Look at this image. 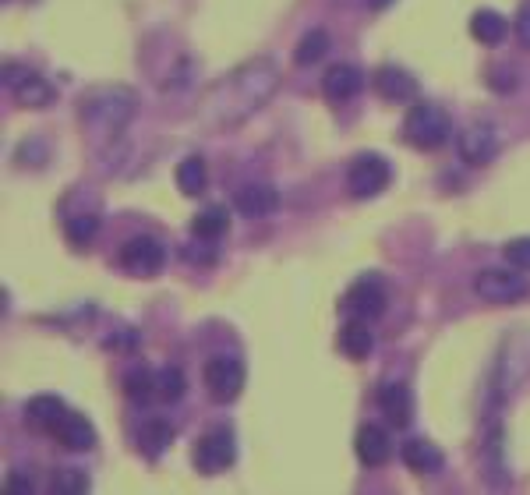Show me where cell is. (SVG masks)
<instances>
[{"label": "cell", "mask_w": 530, "mask_h": 495, "mask_svg": "<svg viewBox=\"0 0 530 495\" xmlns=\"http://www.w3.org/2000/svg\"><path fill=\"white\" fill-rule=\"evenodd\" d=\"M237 460V439L230 428H212L195 442V467L202 474H220L234 467Z\"/></svg>", "instance_id": "cell-7"}, {"label": "cell", "mask_w": 530, "mask_h": 495, "mask_svg": "<svg viewBox=\"0 0 530 495\" xmlns=\"http://www.w3.org/2000/svg\"><path fill=\"white\" fill-rule=\"evenodd\" d=\"M138 114V96L128 85H96L82 96L78 103V117H82V128L89 135V142L96 149L114 145L117 138L128 131V124Z\"/></svg>", "instance_id": "cell-2"}, {"label": "cell", "mask_w": 530, "mask_h": 495, "mask_svg": "<svg viewBox=\"0 0 530 495\" xmlns=\"http://www.w3.org/2000/svg\"><path fill=\"white\" fill-rule=\"evenodd\" d=\"M4 492H8V495H18V492H32V481L25 478V474H11V478L4 481Z\"/></svg>", "instance_id": "cell-32"}, {"label": "cell", "mask_w": 530, "mask_h": 495, "mask_svg": "<svg viewBox=\"0 0 530 495\" xmlns=\"http://www.w3.org/2000/svg\"><path fill=\"white\" fill-rule=\"evenodd\" d=\"M340 351H343V358H350V361H364L371 354V347H375V336H371V329H368V322L364 319H347L343 322V329H340Z\"/></svg>", "instance_id": "cell-19"}, {"label": "cell", "mask_w": 530, "mask_h": 495, "mask_svg": "<svg viewBox=\"0 0 530 495\" xmlns=\"http://www.w3.org/2000/svg\"><path fill=\"white\" fill-rule=\"evenodd\" d=\"M375 404L393 421V428H407L410 418H414V393L403 382H382L379 393H375Z\"/></svg>", "instance_id": "cell-14"}, {"label": "cell", "mask_w": 530, "mask_h": 495, "mask_svg": "<svg viewBox=\"0 0 530 495\" xmlns=\"http://www.w3.org/2000/svg\"><path fill=\"white\" fill-rule=\"evenodd\" d=\"M202 382H205V389H209V396L216 400V404H230V400H237L241 389H244V361L230 358V354L209 358L205 361Z\"/></svg>", "instance_id": "cell-6"}, {"label": "cell", "mask_w": 530, "mask_h": 495, "mask_svg": "<svg viewBox=\"0 0 530 495\" xmlns=\"http://www.w3.org/2000/svg\"><path fill=\"white\" fill-rule=\"evenodd\" d=\"M50 435L71 453H89L92 446H96V428H92V421L78 411H64V418L53 425Z\"/></svg>", "instance_id": "cell-12"}, {"label": "cell", "mask_w": 530, "mask_h": 495, "mask_svg": "<svg viewBox=\"0 0 530 495\" xmlns=\"http://www.w3.org/2000/svg\"><path fill=\"white\" fill-rule=\"evenodd\" d=\"M477 297H485L492 305H513L527 297V280L520 273H509V269H481L474 280Z\"/></svg>", "instance_id": "cell-10"}, {"label": "cell", "mask_w": 530, "mask_h": 495, "mask_svg": "<svg viewBox=\"0 0 530 495\" xmlns=\"http://www.w3.org/2000/svg\"><path fill=\"white\" fill-rule=\"evenodd\" d=\"M364 4H368L371 11H386V8H393L396 0H364Z\"/></svg>", "instance_id": "cell-33"}, {"label": "cell", "mask_w": 530, "mask_h": 495, "mask_svg": "<svg viewBox=\"0 0 530 495\" xmlns=\"http://www.w3.org/2000/svg\"><path fill=\"white\" fill-rule=\"evenodd\" d=\"M4 89H8L11 96L29 110H43L53 103V85L46 82L43 75H36L32 68L15 64V61L4 64Z\"/></svg>", "instance_id": "cell-4"}, {"label": "cell", "mask_w": 530, "mask_h": 495, "mask_svg": "<svg viewBox=\"0 0 530 495\" xmlns=\"http://www.w3.org/2000/svg\"><path fill=\"white\" fill-rule=\"evenodd\" d=\"M393 181V167L389 160H382L379 153H361L347 170V188L354 198H375L389 188Z\"/></svg>", "instance_id": "cell-5"}, {"label": "cell", "mask_w": 530, "mask_h": 495, "mask_svg": "<svg viewBox=\"0 0 530 495\" xmlns=\"http://www.w3.org/2000/svg\"><path fill=\"white\" fill-rule=\"evenodd\" d=\"M460 160L470 167H488L499 156V135L492 124H470L467 131H460Z\"/></svg>", "instance_id": "cell-11"}, {"label": "cell", "mask_w": 530, "mask_h": 495, "mask_svg": "<svg viewBox=\"0 0 530 495\" xmlns=\"http://www.w3.org/2000/svg\"><path fill=\"white\" fill-rule=\"evenodd\" d=\"M50 488L57 495H75V492H85V488H89V478H85L78 467H61V471H53Z\"/></svg>", "instance_id": "cell-29"}, {"label": "cell", "mask_w": 530, "mask_h": 495, "mask_svg": "<svg viewBox=\"0 0 530 495\" xmlns=\"http://www.w3.org/2000/svg\"><path fill=\"white\" fill-rule=\"evenodd\" d=\"M124 393H128V400H135V404H149L152 396H156V372H152L149 365L131 368V372L124 375Z\"/></svg>", "instance_id": "cell-25"}, {"label": "cell", "mask_w": 530, "mask_h": 495, "mask_svg": "<svg viewBox=\"0 0 530 495\" xmlns=\"http://www.w3.org/2000/svg\"><path fill=\"white\" fill-rule=\"evenodd\" d=\"M230 230V209L227 206H205L202 213L191 220V234L198 241H220Z\"/></svg>", "instance_id": "cell-22"}, {"label": "cell", "mask_w": 530, "mask_h": 495, "mask_svg": "<svg viewBox=\"0 0 530 495\" xmlns=\"http://www.w3.org/2000/svg\"><path fill=\"white\" fill-rule=\"evenodd\" d=\"M188 393V379H184L181 368H163V372H156V396L163 400V404H177L181 396Z\"/></svg>", "instance_id": "cell-28"}, {"label": "cell", "mask_w": 530, "mask_h": 495, "mask_svg": "<svg viewBox=\"0 0 530 495\" xmlns=\"http://www.w3.org/2000/svg\"><path fill=\"white\" fill-rule=\"evenodd\" d=\"M170 442H174V425L163 418H149L142 425V432H138V446H142V453L149 460H156L159 453L167 450Z\"/></svg>", "instance_id": "cell-24"}, {"label": "cell", "mask_w": 530, "mask_h": 495, "mask_svg": "<svg viewBox=\"0 0 530 495\" xmlns=\"http://www.w3.org/2000/svg\"><path fill=\"white\" fill-rule=\"evenodd\" d=\"M121 266L131 276H156L159 269L167 266V248L163 241H156L152 234H138L131 241H124L121 248Z\"/></svg>", "instance_id": "cell-9"}, {"label": "cell", "mask_w": 530, "mask_h": 495, "mask_svg": "<svg viewBox=\"0 0 530 495\" xmlns=\"http://www.w3.org/2000/svg\"><path fill=\"white\" fill-rule=\"evenodd\" d=\"M470 36H474L477 43H485V46H499L502 39L509 36L506 15H499V11H492V8L474 11V15H470Z\"/></svg>", "instance_id": "cell-20"}, {"label": "cell", "mask_w": 530, "mask_h": 495, "mask_svg": "<svg viewBox=\"0 0 530 495\" xmlns=\"http://www.w3.org/2000/svg\"><path fill=\"white\" fill-rule=\"evenodd\" d=\"M449 131H453V121L439 103H414L403 117V138L414 149H439Z\"/></svg>", "instance_id": "cell-3"}, {"label": "cell", "mask_w": 530, "mask_h": 495, "mask_svg": "<svg viewBox=\"0 0 530 495\" xmlns=\"http://www.w3.org/2000/svg\"><path fill=\"white\" fill-rule=\"evenodd\" d=\"M506 262L513 269L530 273V237H513V241L506 244Z\"/></svg>", "instance_id": "cell-30"}, {"label": "cell", "mask_w": 530, "mask_h": 495, "mask_svg": "<svg viewBox=\"0 0 530 495\" xmlns=\"http://www.w3.org/2000/svg\"><path fill=\"white\" fill-rule=\"evenodd\" d=\"M361 85H364V75L354 64H333V68L322 75V92H326V99H333V103L354 99L357 92H361Z\"/></svg>", "instance_id": "cell-17"}, {"label": "cell", "mask_w": 530, "mask_h": 495, "mask_svg": "<svg viewBox=\"0 0 530 495\" xmlns=\"http://www.w3.org/2000/svg\"><path fill=\"white\" fill-rule=\"evenodd\" d=\"M280 89V64L273 57H251L209 85L195 103V121L205 131H230L258 114Z\"/></svg>", "instance_id": "cell-1"}, {"label": "cell", "mask_w": 530, "mask_h": 495, "mask_svg": "<svg viewBox=\"0 0 530 495\" xmlns=\"http://www.w3.org/2000/svg\"><path fill=\"white\" fill-rule=\"evenodd\" d=\"M354 450H357V460H361L364 467H382L389 460V453H393V442H389L386 428L364 425L354 439Z\"/></svg>", "instance_id": "cell-16"}, {"label": "cell", "mask_w": 530, "mask_h": 495, "mask_svg": "<svg viewBox=\"0 0 530 495\" xmlns=\"http://www.w3.org/2000/svg\"><path fill=\"white\" fill-rule=\"evenodd\" d=\"M513 29H516V39H520V46H527V50H530V0H523V4H520Z\"/></svg>", "instance_id": "cell-31"}, {"label": "cell", "mask_w": 530, "mask_h": 495, "mask_svg": "<svg viewBox=\"0 0 530 495\" xmlns=\"http://www.w3.org/2000/svg\"><path fill=\"white\" fill-rule=\"evenodd\" d=\"M340 312L347 315V319H379L382 312H386V287H382L375 276H364V280H357L354 287L343 294L340 301Z\"/></svg>", "instance_id": "cell-8"}, {"label": "cell", "mask_w": 530, "mask_h": 495, "mask_svg": "<svg viewBox=\"0 0 530 495\" xmlns=\"http://www.w3.org/2000/svg\"><path fill=\"white\" fill-rule=\"evenodd\" d=\"M375 92L389 103H414L421 89H417V78L410 71L396 68V64H382L375 71Z\"/></svg>", "instance_id": "cell-15"}, {"label": "cell", "mask_w": 530, "mask_h": 495, "mask_svg": "<svg viewBox=\"0 0 530 495\" xmlns=\"http://www.w3.org/2000/svg\"><path fill=\"white\" fill-rule=\"evenodd\" d=\"M174 181H177V188H181L188 198L202 195V191L209 188V170H205V160H202V156H188V160L177 163Z\"/></svg>", "instance_id": "cell-23"}, {"label": "cell", "mask_w": 530, "mask_h": 495, "mask_svg": "<svg viewBox=\"0 0 530 495\" xmlns=\"http://www.w3.org/2000/svg\"><path fill=\"white\" fill-rule=\"evenodd\" d=\"M64 400L61 396H50V393H43V396H32L29 404H25V418H29V425L32 428H39V432H53V425L64 418Z\"/></svg>", "instance_id": "cell-21"}, {"label": "cell", "mask_w": 530, "mask_h": 495, "mask_svg": "<svg viewBox=\"0 0 530 495\" xmlns=\"http://www.w3.org/2000/svg\"><path fill=\"white\" fill-rule=\"evenodd\" d=\"M234 209L248 220H265L280 209V191L273 184H244L234 195Z\"/></svg>", "instance_id": "cell-13"}, {"label": "cell", "mask_w": 530, "mask_h": 495, "mask_svg": "<svg viewBox=\"0 0 530 495\" xmlns=\"http://www.w3.org/2000/svg\"><path fill=\"white\" fill-rule=\"evenodd\" d=\"M326 50H329V32L326 29H311L308 36H301V43H297L294 61L301 64V68H308V64L322 61Z\"/></svg>", "instance_id": "cell-27"}, {"label": "cell", "mask_w": 530, "mask_h": 495, "mask_svg": "<svg viewBox=\"0 0 530 495\" xmlns=\"http://www.w3.org/2000/svg\"><path fill=\"white\" fill-rule=\"evenodd\" d=\"M64 234H68L71 244L85 248V244L99 234V216L96 213H64Z\"/></svg>", "instance_id": "cell-26"}, {"label": "cell", "mask_w": 530, "mask_h": 495, "mask_svg": "<svg viewBox=\"0 0 530 495\" xmlns=\"http://www.w3.org/2000/svg\"><path fill=\"white\" fill-rule=\"evenodd\" d=\"M400 457H403V464H407L410 471H417V474H435V471H442V464H446L442 450L435 446V442H428V439H407V442H403Z\"/></svg>", "instance_id": "cell-18"}]
</instances>
